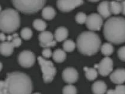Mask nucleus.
<instances>
[{
  "mask_svg": "<svg viewBox=\"0 0 125 94\" xmlns=\"http://www.w3.org/2000/svg\"><path fill=\"white\" fill-rule=\"evenodd\" d=\"M33 84L25 73L14 72L9 73L4 81V94H31Z\"/></svg>",
  "mask_w": 125,
  "mask_h": 94,
  "instance_id": "f257e3e1",
  "label": "nucleus"
},
{
  "mask_svg": "<svg viewBox=\"0 0 125 94\" xmlns=\"http://www.w3.org/2000/svg\"><path fill=\"white\" fill-rule=\"evenodd\" d=\"M104 37L108 42L120 44L125 42V19L113 17L108 19L103 29Z\"/></svg>",
  "mask_w": 125,
  "mask_h": 94,
  "instance_id": "f03ea898",
  "label": "nucleus"
},
{
  "mask_svg": "<svg viewBox=\"0 0 125 94\" xmlns=\"http://www.w3.org/2000/svg\"><path fill=\"white\" fill-rule=\"evenodd\" d=\"M101 41L97 34L91 31L82 32L77 39V47L81 54L93 55L97 53L101 47Z\"/></svg>",
  "mask_w": 125,
  "mask_h": 94,
  "instance_id": "7ed1b4c3",
  "label": "nucleus"
},
{
  "mask_svg": "<svg viewBox=\"0 0 125 94\" xmlns=\"http://www.w3.org/2000/svg\"><path fill=\"white\" fill-rule=\"evenodd\" d=\"M20 24V16L16 10L7 9L0 12V31L3 33H13L18 29Z\"/></svg>",
  "mask_w": 125,
  "mask_h": 94,
  "instance_id": "20e7f679",
  "label": "nucleus"
},
{
  "mask_svg": "<svg viewBox=\"0 0 125 94\" xmlns=\"http://www.w3.org/2000/svg\"><path fill=\"white\" fill-rule=\"evenodd\" d=\"M47 0H11L14 7L24 14L37 13L44 6Z\"/></svg>",
  "mask_w": 125,
  "mask_h": 94,
  "instance_id": "39448f33",
  "label": "nucleus"
},
{
  "mask_svg": "<svg viewBox=\"0 0 125 94\" xmlns=\"http://www.w3.org/2000/svg\"><path fill=\"white\" fill-rule=\"evenodd\" d=\"M38 60L42 72L43 79L45 83L51 82L56 74V69L51 61L45 59L42 57H38Z\"/></svg>",
  "mask_w": 125,
  "mask_h": 94,
  "instance_id": "423d86ee",
  "label": "nucleus"
},
{
  "mask_svg": "<svg viewBox=\"0 0 125 94\" xmlns=\"http://www.w3.org/2000/svg\"><path fill=\"white\" fill-rule=\"evenodd\" d=\"M94 68L98 69V72L101 76H108L113 71V62L111 58L105 57L101 60L100 63L95 65Z\"/></svg>",
  "mask_w": 125,
  "mask_h": 94,
  "instance_id": "0eeeda50",
  "label": "nucleus"
},
{
  "mask_svg": "<svg viewBox=\"0 0 125 94\" xmlns=\"http://www.w3.org/2000/svg\"><path fill=\"white\" fill-rule=\"evenodd\" d=\"M19 63L24 68L31 67L35 64V55L33 52L25 50L20 53L18 57Z\"/></svg>",
  "mask_w": 125,
  "mask_h": 94,
  "instance_id": "6e6552de",
  "label": "nucleus"
},
{
  "mask_svg": "<svg viewBox=\"0 0 125 94\" xmlns=\"http://www.w3.org/2000/svg\"><path fill=\"white\" fill-rule=\"evenodd\" d=\"M83 4V0H57V5L62 12L71 11L75 8Z\"/></svg>",
  "mask_w": 125,
  "mask_h": 94,
  "instance_id": "1a4fd4ad",
  "label": "nucleus"
},
{
  "mask_svg": "<svg viewBox=\"0 0 125 94\" xmlns=\"http://www.w3.org/2000/svg\"><path fill=\"white\" fill-rule=\"evenodd\" d=\"M103 17L99 14L92 13L87 17L86 24L91 31H99L103 25Z\"/></svg>",
  "mask_w": 125,
  "mask_h": 94,
  "instance_id": "9d476101",
  "label": "nucleus"
},
{
  "mask_svg": "<svg viewBox=\"0 0 125 94\" xmlns=\"http://www.w3.org/2000/svg\"><path fill=\"white\" fill-rule=\"evenodd\" d=\"M39 40L41 47L44 48L54 47L56 45V41L54 40V35L48 31H43L39 34Z\"/></svg>",
  "mask_w": 125,
  "mask_h": 94,
  "instance_id": "9b49d317",
  "label": "nucleus"
},
{
  "mask_svg": "<svg viewBox=\"0 0 125 94\" xmlns=\"http://www.w3.org/2000/svg\"><path fill=\"white\" fill-rule=\"evenodd\" d=\"M62 77L66 83L70 84H73L75 83L78 79V72L73 67L66 68L62 72Z\"/></svg>",
  "mask_w": 125,
  "mask_h": 94,
  "instance_id": "f8f14e48",
  "label": "nucleus"
},
{
  "mask_svg": "<svg viewBox=\"0 0 125 94\" xmlns=\"http://www.w3.org/2000/svg\"><path fill=\"white\" fill-rule=\"evenodd\" d=\"M110 78L114 84L121 85L125 82V69H119L114 71L110 74Z\"/></svg>",
  "mask_w": 125,
  "mask_h": 94,
  "instance_id": "ddd939ff",
  "label": "nucleus"
},
{
  "mask_svg": "<svg viewBox=\"0 0 125 94\" xmlns=\"http://www.w3.org/2000/svg\"><path fill=\"white\" fill-rule=\"evenodd\" d=\"M15 47L11 41H4L0 43V54L4 56H10L13 54Z\"/></svg>",
  "mask_w": 125,
  "mask_h": 94,
  "instance_id": "4468645a",
  "label": "nucleus"
},
{
  "mask_svg": "<svg viewBox=\"0 0 125 94\" xmlns=\"http://www.w3.org/2000/svg\"><path fill=\"white\" fill-rule=\"evenodd\" d=\"M97 10L99 14L104 19L108 18L111 14L110 2L108 1H104L101 2L98 6Z\"/></svg>",
  "mask_w": 125,
  "mask_h": 94,
  "instance_id": "2eb2a0df",
  "label": "nucleus"
},
{
  "mask_svg": "<svg viewBox=\"0 0 125 94\" xmlns=\"http://www.w3.org/2000/svg\"><path fill=\"white\" fill-rule=\"evenodd\" d=\"M107 86L104 82L98 80L92 86V91L94 94H104L107 92Z\"/></svg>",
  "mask_w": 125,
  "mask_h": 94,
  "instance_id": "dca6fc26",
  "label": "nucleus"
},
{
  "mask_svg": "<svg viewBox=\"0 0 125 94\" xmlns=\"http://www.w3.org/2000/svg\"><path fill=\"white\" fill-rule=\"evenodd\" d=\"M68 35H69V32L67 28L65 27H60L55 31L54 38L56 41L62 42L67 38Z\"/></svg>",
  "mask_w": 125,
  "mask_h": 94,
  "instance_id": "f3484780",
  "label": "nucleus"
},
{
  "mask_svg": "<svg viewBox=\"0 0 125 94\" xmlns=\"http://www.w3.org/2000/svg\"><path fill=\"white\" fill-rule=\"evenodd\" d=\"M56 12L52 7L48 6L44 7L42 11V16L47 20H51L55 16Z\"/></svg>",
  "mask_w": 125,
  "mask_h": 94,
  "instance_id": "a211bd4d",
  "label": "nucleus"
},
{
  "mask_svg": "<svg viewBox=\"0 0 125 94\" xmlns=\"http://www.w3.org/2000/svg\"><path fill=\"white\" fill-rule=\"evenodd\" d=\"M53 59L57 63L63 62L66 58V53L64 50H61V49H57L52 54Z\"/></svg>",
  "mask_w": 125,
  "mask_h": 94,
  "instance_id": "6ab92c4d",
  "label": "nucleus"
},
{
  "mask_svg": "<svg viewBox=\"0 0 125 94\" xmlns=\"http://www.w3.org/2000/svg\"><path fill=\"white\" fill-rule=\"evenodd\" d=\"M85 72V76L88 80L92 81L96 79L98 76V72L95 68H88L87 67H84Z\"/></svg>",
  "mask_w": 125,
  "mask_h": 94,
  "instance_id": "aec40b11",
  "label": "nucleus"
},
{
  "mask_svg": "<svg viewBox=\"0 0 125 94\" xmlns=\"http://www.w3.org/2000/svg\"><path fill=\"white\" fill-rule=\"evenodd\" d=\"M110 7L111 14H119L122 12V4L117 1H113L110 2Z\"/></svg>",
  "mask_w": 125,
  "mask_h": 94,
  "instance_id": "412c9836",
  "label": "nucleus"
},
{
  "mask_svg": "<svg viewBox=\"0 0 125 94\" xmlns=\"http://www.w3.org/2000/svg\"><path fill=\"white\" fill-rule=\"evenodd\" d=\"M101 51L102 54L106 57L110 56L114 51L113 47L110 43H105L101 46Z\"/></svg>",
  "mask_w": 125,
  "mask_h": 94,
  "instance_id": "4be33fe9",
  "label": "nucleus"
},
{
  "mask_svg": "<svg viewBox=\"0 0 125 94\" xmlns=\"http://www.w3.org/2000/svg\"><path fill=\"white\" fill-rule=\"evenodd\" d=\"M33 26L35 29L38 31H41V32L44 31L47 28V24L41 19H36L33 21Z\"/></svg>",
  "mask_w": 125,
  "mask_h": 94,
  "instance_id": "5701e85b",
  "label": "nucleus"
},
{
  "mask_svg": "<svg viewBox=\"0 0 125 94\" xmlns=\"http://www.w3.org/2000/svg\"><path fill=\"white\" fill-rule=\"evenodd\" d=\"M63 49L66 52H70L73 51L75 49L76 44L73 41L68 39V40L65 41L63 43Z\"/></svg>",
  "mask_w": 125,
  "mask_h": 94,
  "instance_id": "b1692460",
  "label": "nucleus"
},
{
  "mask_svg": "<svg viewBox=\"0 0 125 94\" xmlns=\"http://www.w3.org/2000/svg\"><path fill=\"white\" fill-rule=\"evenodd\" d=\"M20 35L23 39H25V40H28L32 38V35H33V32L30 28H24L21 30Z\"/></svg>",
  "mask_w": 125,
  "mask_h": 94,
  "instance_id": "393cba45",
  "label": "nucleus"
},
{
  "mask_svg": "<svg viewBox=\"0 0 125 94\" xmlns=\"http://www.w3.org/2000/svg\"><path fill=\"white\" fill-rule=\"evenodd\" d=\"M63 94H76L77 89L75 86L73 85H69L66 86L62 89Z\"/></svg>",
  "mask_w": 125,
  "mask_h": 94,
  "instance_id": "a878e982",
  "label": "nucleus"
},
{
  "mask_svg": "<svg viewBox=\"0 0 125 94\" xmlns=\"http://www.w3.org/2000/svg\"><path fill=\"white\" fill-rule=\"evenodd\" d=\"M87 17L88 16L84 13H79L76 16V21L77 23L81 24L86 23Z\"/></svg>",
  "mask_w": 125,
  "mask_h": 94,
  "instance_id": "bb28decb",
  "label": "nucleus"
},
{
  "mask_svg": "<svg viewBox=\"0 0 125 94\" xmlns=\"http://www.w3.org/2000/svg\"><path fill=\"white\" fill-rule=\"evenodd\" d=\"M118 57L122 61H125V46L121 47L117 52Z\"/></svg>",
  "mask_w": 125,
  "mask_h": 94,
  "instance_id": "cd10ccee",
  "label": "nucleus"
},
{
  "mask_svg": "<svg viewBox=\"0 0 125 94\" xmlns=\"http://www.w3.org/2000/svg\"><path fill=\"white\" fill-rule=\"evenodd\" d=\"M115 94H125V86L119 85L115 89Z\"/></svg>",
  "mask_w": 125,
  "mask_h": 94,
  "instance_id": "c85d7f7f",
  "label": "nucleus"
},
{
  "mask_svg": "<svg viewBox=\"0 0 125 94\" xmlns=\"http://www.w3.org/2000/svg\"><path fill=\"white\" fill-rule=\"evenodd\" d=\"M12 43H13L14 46L15 47H19V46H20V45L21 44V39L19 37L18 35L16 33V36H14V38H13V40L11 41Z\"/></svg>",
  "mask_w": 125,
  "mask_h": 94,
  "instance_id": "c756f323",
  "label": "nucleus"
},
{
  "mask_svg": "<svg viewBox=\"0 0 125 94\" xmlns=\"http://www.w3.org/2000/svg\"><path fill=\"white\" fill-rule=\"evenodd\" d=\"M42 56L46 58H50L52 55V51L49 48H44V50L42 51Z\"/></svg>",
  "mask_w": 125,
  "mask_h": 94,
  "instance_id": "7c9ffc66",
  "label": "nucleus"
},
{
  "mask_svg": "<svg viewBox=\"0 0 125 94\" xmlns=\"http://www.w3.org/2000/svg\"><path fill=\"white\" fill-rule=\"evenodd\" d=\"M0 94H4V81H0Z\"/></svg>",
  "mask_w": 125,
  "mask_h": 94,
  "instance_id": "2f4dec72",
  "label": "nucleus"
},
{
  "mask_svg": "<svg viewBox=\"0 0 125 94\" xmlns=\"http://www.w3.org/2000/svg\"><path fill=\"white\" fill-rule=\"evenodd\" d=\"M7 36L5 35L4 33H0V41L2 42H4L6 41Z\"/></svg>",
  "mask_w": 125,
  "mask_h": 94,
  "instance_id": "473e14b6",
  "label": "nucleus"
},
{
  "mask_svg": "<svg viewBox=\"0 0 125 94\" xmlns=\"http://www.w3.org/2000/svg\"><path fill=\"white\" fill-rule=\"evenodd\" d=\"M121 4H122V13L123 15H125V1H123Z\"/></svg>",
  "mask_w": 125,
  "mask_h": 94,
  "instance_id": "72a5a7b5",
  "label": "nucleus"
},
{
  "mask_svg": "<svg viewBox=\"0 0 125 94\" xmlns=\"http://www.w3.org/2000/svg\"><path fill=\"white\" fill-rule=\"evenodd\" d=\"M107 94H115V89H109L107 91Z\"/></svg>",
  "mask_w": 125,
  "mask_h": 94,
  "instance_id": "f704fd0d",
  "label": "nucleus"
},
{
  "mask_svg": "<svg viewBox=\"0 0 125 94\" xmlns=\"http://www.w3.org/2000/svg\"><path fill=\"white\" fill-rule=\"evenodd\" d=\"M88 1H91V2H98V1H100V0H88Z\"/></svg>",
  "mask_w": 125,
  "mask_h": 94,
  "instance_id": "c9c22d12",
  "label": "nucleus"
},
{
  "mask_svg": "<svg viewBox=\"0 0 125 94\" xmlns=\"http://www.w3.org/2000/svg\"><path fill=\"white\" fill-rule=\"evenodd\" d=\"M2 64L0 62V72H1V70H2Z\"/></svg>",
  "mask_w": 125,
  "mask_h": 94,
  "instance_id": "e433bc0d",
  "label": "nucleus"
},
{
  "mask_svg": "<svg viewBox=\"0 0 125 94\" xmlns=\"http://www.w3.org/2000/svg\"><path fill=\"white\" fill-rule=\"evenodd\" d=\"M1 11V5H0V12Z\"/></svg>",
  "mask_w": 125,
  "mask_h": 94,
  "instance_id": "4c0bfd02",
  "label": "nucleus"
},
{
  "mask_svg": "<svg viewBox=\"0 0 125 94\" xmlns=\"http://www.w3.org/2000/svg\"><path fill=\"white\" fill-rule=\"evenodd\" d=\"M39 94V93H35V94Z\"/></svg>",
  "mask_w": 125,
  "mask_h": 94,
  "instance_id": "58836bf2",
  "label": "nucleus"
},
{
  "mask_svg": "<svg viewBox=\"0 0 125 94\" xmlns=\"http://www.w3.org/2000/svg\"><path fill=\"white\" fill-rule=\"evenodd\" d=\"M117 1H122V0H117Z\"/></svg>",
  "mask_w": 125,
  "mask_h": 94,
  "instance_id": "ea45409f",
  "label": "nucleus"
}]
</instances>
